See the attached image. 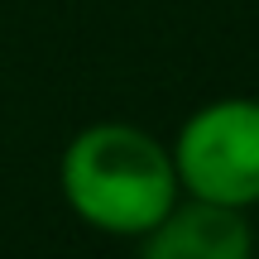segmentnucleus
Listing matches in <instances>:
<instances>
[{
  "instance_id": "1",
  "label": "nucleus",
  "mask_w": 259,
  "mask_h": 259,
  "mask_svg": "<svg viewBox=\"0 0 259 259\" xmlns=\"http://www.w3.org/2000/svg\"><path fill=\"white\" fill-rule=\"evenodd\" d=\"M58 192L82 226L139 240L178 206L183 187L173 154L154 130L135 120H96L67 139L58 158Z\"/></svg>"
},
{
  "instance_id": "2",
  "label": "nucleus",
  "mask_w": 259,
  "mask_h": 259,
  "mask_svg": "<svg viewBox=\"0 0 259 259\" xmlns=\"http://www.w3.org/2000/svg\"><path fill=\"white\" fill-rule=\"evenodd\" d=\"M173 173L183 197L231 211L259 206V96H221L206 101L178 125Z\"/></svg>"
},
{
  "instance_id": "3",
  "label": "nucleus",
  "mask_w": 259,
  "mask_h": 259,
  "mask_svg": "<svg viewBox=\"0 0 259 259\" xmlns=\"http://www.w3.org/2000/svg\"><path fill=\"white\" fill-rule=\"evenodd\" d=\"M139 259H254L250 211L178 197V206L139 235Z\"/></svg>"
}]
</instances>
